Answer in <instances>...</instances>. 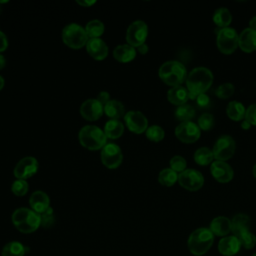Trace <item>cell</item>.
I'll return each instance as SVG.
<instances>
[{"label": "cell", "mask_w": 256, "mask_h": 256, "mask_svg": "<svg viewBox=\"0 0 256 256\" xmlns=\"http://www.w3.org/2000/svg\"><path fill=\"white\" fill-rule=\"evenodd\" d=\"M252 172H253V176L256 178V164L253 166V170H252Z\"/></svg>", "instance_id": "816d5d0a"}, {"label": "cell", "mask_w": 256, "mask_h": 256, "mask_svg": "<svg viewBox=\"0 0 256 256\" xmlns=\"http://www.w3.org/2000/svg\"><path fill=\"white\" fill-rule=\"evenodd\" d=\"M136 54V48L129 44H119L113 49V57L121 63H128L134 60Z\"/></svg>", "instance_id": "7402d4cb"}, {"label": "cell", "mask_w": 256, "mask_h": 256, "mask_svg": "<svg viewBox=\"0 0 256 256\" xmlns=\"http://www.w3.org/2000/svg\"><path fill=\"white\" fill-rule=\"evenodd\" d=\"M88 54L95 60H104L109 53V48L101 38H90L86 44Z\"/></svg>", "instance_id": "e0dca14e"}, {"label": "cell", "mask_w": 256, "mask_h": 256, "mask_svg": "<svg viewBox=\"0 0 256 256\" xmlns=\"http://www.w3.org/2000/svg\"><path fill=\"white\" fill-rule=\"evenodd\" d=\"M226 112L228 117L233 121H240L245 119L246 109L241 102L238 101H231L227 105Z\"/></svg>", "instance_id": "83f0119b"}, {"label": "cell", "mask_w": 256, "mask_h": 256, "mask_svg": "<svg viewBox=\"0 0 256 256\" xmlns=\"http://www.w3.org/2000/svg\"><path fill=\"white\" fill-rule=\"evenodd\" d=\"M5 65H6V59H5V57L0 53V69L4 68Z\"/></svg>", "instance_id": "681fc988"}, {"label": "cell", "mask_w": 256, "mask_h": 256, "mask_svg": "<svg viewBox=\"0 0 256 256\" xmlns=\"http://www.w3.org/2000/svg\"><path fill=\"white\" fill-rule=\"evenodd\" d=\"M215 93L220 99H228L234 93V85L231 83H223L217 87Z\"/></svg>", "instance_id": "8d00e7d4"}, {"label": "cell", "mask_w": 256, "mask_h": 256, "mask_svg": "<svg viewBox=\"0 0 256 256\" xmlns=\"http://www.w3.org/2000/svg\"><path fill=\"white\" fill-rule=\"evenodd\" d=\"M245 120H247L251 125L256 126V103L251 104V105L246 109Z\"/></svg>", "instance_id": "60d3db41"}, {"label": "cell", "mask_w": 256, "mask_h": 256, "mask_svg": "<svg viewBox=\"0 0 256 256\" xmlns=\"http://www.w3.org/2000/svg\"><path fill=\"white\" fill-rule=\"evenodd\" d=\"M249 28L256 30V16H253L249 21Z\"/></svg>", "instance_id": "7dc6e473"}, {"label": "cell", "mask_w": 256, "mask_h": 256, "mask_svg": "<svg viewBox=\"0 0 256 256\" xmlns=\"http://www.w3.org/2000/svg\"><path fill=\"white\" fill-rule=\"evenodd\" d=\"M167 99L170 103L176 106H180V105L186 104V102L189 100V92L187 88L181 85L175 86L168 90Z\"/></svg>", "instance_id": "603a6c76"}, {"label": "cell", "mask_w": 256, "mask_h": 256, "mask_svg": "<svg viewBox=\"0 0 256 256\" xmlns=\"http://www.w3.org/2000/svg\"><path fill=\"white\" fill-rule=\"evenodd\" d=\"M39 168L38 161L33 156H26L20 159L14 167L13 173L16 179L26 180L37 173Z\"/></svg>", "instance_id": "7c38bea8"}, {"label": "cell", "mask_w": 256, "mask_h": 256, "mask_svg": "<svg viewBox=\"0 0 256 256\" xmlns=\"http://www.w3.org/2000/svg\"><path fill=\"white\" fill-rule=\"evenodd\" d=\"M29 204L33 211L42 214L50 207V199L44 191L36 190L30 195Z\"/></svg>", "instance_id": "ac0fdd59"}, {"label": "cell", "mask_w": 256, "mask_h": 256, "mask_svg": "<svg viewBox=\"0 0 256 256\" xmlns=\"http://www.w3.org/2000/svg\"><path fill=\"white\" fill-rule=\"evenodd\" d=\"M8 47V39L7 36L0 30V53L5 51Z\"/></svg>", "instance_id": "ee69618b"}, {"label": "cell", "mask_w": 256, "mask_h": 256, "mask_svg": "<svg viewBox=\"0 0 256 256\" xmlns=\"http://www.w3.org/2000/svg\"><path fill=\"white\" fill-rule=\"evenodd\" d=\"M195 116V109L189 104H183L177 106L175 110V117L177 120L182 122H188Z\"/></svg>", "instance_id": "d6a6232c"}, {"label": "cell", "mask_w": 256, "mask_h": 256, "mask_svg": "<svg viewBox=\"0 0 256 256\" xmlns=\"http://www.w3.org/2000/svg\"><path fill=\"white\" fill-rule=\"evenodd\" d=\"M231 223H232V233L234 236L238 235L243 231H248L250 228V218L248 215L243 213L236 214L233 217Z\"/></svg>", "instance_id": "4316f807"}, {"label": "cell", "mask_w": 256, "mask_h": 256, "mask_svg": "<svg viewBox=\"0 0 256 256\" xmlns=\"http://www.w3.org/2000/svg\"><path fill=\"white\" fill-rule=\"evenodd\" d=\"M241 244L237 237L226 236L223 237L218 243V250L224 256H233L237 254L240 250Z\"/></svg>", "instance_id": "ffe728a7"}, {"label": "cell", "mask_w": 256, "mask_h": 256, "mask_svg": "<svg viewBox=\"0 0 256 256\" xmlns=\"http://www.w3.org/2000/svg\"><path fill=\"white\" fill-rule=\"evenodd\" d=\"M241 127L244 129V130H248V129H250V127H251V124L247 121V120H242V122H241Z\"/></svg>", "instance_id": "c3c4849f"}, {"label": "cell", "mask_w": 256, "mask_h": 256, "mask_svg": "<svg viewBox=\"0 0 256 256\" xmlns=\"http://www.w3.org/2000/svg\"><path fill=\"white\" fill-rule=\"evenodd\" d=\"M232 21V15L230 11L225 7L218 8L214 14H213V22L216 26L222 28L229 27L230 23Z\"/></svg>", "instance_id": "f1b7e54d"}, {"label": "cell", "mask_w": 256, "mask_h": 256, "mask_svg": "<svg viewBox=\"0 0 256 256\" xmlns=\"http://www.w3.org/2000/svg\"><path fill=\"white\" fill-rule=\"evenodd\" d=\"M201 130L192 121L182 122L175 128V136L184 143H193L200 138Z\"/></svg>", "instance_id": "5bb4252c"}, {"label": "cell", "mask_w": 256, "mask_h": 256, "mask_svg": "<svg viewBox=\"0 0 256 256\" xmlns=\"http://www.w3.org/2000/svg\"><path fill=\"white\" fill-rule=\"evenodd\" d=\"M178 182L181 187L188 191H197L203 186L204 177L195 169H186L178 174Z\"/></svg>", "instance_id": "8fae6325"}, {"label": "cell", "mask_w": 256, "mask_h": 256, "mask_svg": "<svg viewBox=\"0 0 256 256\" xmlns=\"http://www.w3.org/2000/svg\"><path fill=\"white\" fill-rule=\"evenodd\" d=\"M214 242V235L210 229L201 227L194 230L188 238V249L196 256H200L208 252Z\"/></svg>", "instance_id": "5b68a950"}, {"label": "cell", "mask_w": 256, "mask_h": 256, "mask_svg": "<svg viewBox=\"0 0 256 256\" xmlns=\"http://www.w3.org/2000/svg\"><path fill=\"white\" fill-rule=\"evenodd\" d=\"M235 237L238 238L241 246H243L245 249H252L256 244V236L248 231H243L236 235Z\"/></svg>", "instance_id": "836d02e7"}, {"label": "cell", "mask_w": 256, "mask_h": 256, "mask_svg": "<svg viewBox=\"0 0 256 256\" xmlns=\"http://www.w3.org/2000/svg\"><path fill=\"white\" fill-rule=\"evenodd\" d=\"M158 181L163 186H173L176 183V181H178V173L172 170L171 168H164L159 172Z\"/></svg>", "instance_id": "1f68e13d"}, {"label": "cell", "mask_w": 256, "mask_h": 256, "mask_svg": "<svg viewBox=\"0 0 256 256\" xmlns=\"http://www.w3.org/2000/svg\"><path fill=\"white\" fill-rule=\"evenodd\" d=\"M29 248L25 247L19 241H11L6 243L1 251V256H24Z\"/></svg>", "instance_id": "484cf974"}, {"label": "cell", "mask_w": 256, "mask_h": 256, "mask_svg": "<svg viewBox=\"0 0 256 256\" xmlns=\"http://www.w3.org/2000/svg\"><path fill=\"white\" fill-rule=\"evenodd\" d=\"M29 190V185L26 180L16 179L11 185V191L16 196H24Z\"/></svg>", "instance_id": "d590c367"}, {"label": "cell", "mask_w": 256, "mask_h": 256, "mask_svg": "<svg viewBox=\"0 0 256 256\" xmlns=\"http://www.w3.org/2000/svg\"><path fill=\"white\" fill-rule=\"evenodd\" d=\"M196 103L200 108H207L210 104V98L205 93L199 94L196 98Z\"/></svg>", "instance_id": "b9f144b4"}, {"label": "cell", "mask_w": 256, "mask_h": 256, "mask_svg": "<svg viewBox=\"0 0 256 256\" xmlns=\"http://www.w3.org/2000/svg\"><path fill=\"white\" fill-rule=\"evenodd\" d=\"M40 218H41V226L44 228H50L55 223V215L51 207H49L45 212L40 214Z\"/></svg>", "instance_id": "ab89813d"}, {"label": "cell", "mask_w": 256, "mask_h": 256, "mask_svg": "<svg viewBox=\"0 0 256 256\" xmlns=\"http://www.w3.org/2000/svg\"><path fill=\"white\" fill-rule=\"evenodd\" d=\"M11 219L16 229L26 234L36 231L41 226L40 214L36 213L31 208H17L12 213Z\"/></svg>", "instance_id": "6da1fadb"}, {"label": "cell", "mask_w": 256, "mask_h": 256, "mask_svg": "<svg viewBox=\"0 0 256 256\" xmlns=\"http://www.w3.org/2000/svg\"><path fill=\"white\" fill-rule=\"evenodd\" d=\"M4 85H5V80H4V78L0 75V91L4 88Z\"/></svg>", "instance_id": "f907efd6"}, {"label": "cell", "mask_w": 256, "mask_h": 256, "mask_svg": "<svg viewBox=\"0 0 256 256\" xmlns=\"http://www.w3.org/2000/svg\"><path fill=\"white\" fill-rule=\"evenodd\" d=\"M76 3L84 7H90L96 3V0H76Z\"/></svg>", "instance_id": "f6af8a7d"}, {"label": "cell", "mask_w": 256, "mask_h": 256, "mask_svg": "<svg viewBox=\"0 0 256 256\" xmlns=\"http://www.w3.org/2000/svg\"><path fill=\"white\" fill-rule=\"evenodd\" d=\"M103 131L107 138L118 139L124 133V124L118 119H110L105 123Z\"/></svg>", "instance_id": "d4e9b609"}, {"label": "cell", "mask_w": 256, "mask_h": 256, "mask_svg": "<svg viewBox=\"0 0 256 256\" xmlns=\"http://www.w3.org/2000/svg\"><path fill=\"white\" fill-rule=\"evenodd\" d=\"M96 99L104 106L108 101H110V94L107 91H101L100 93H98Z\"/></svg>", "instance_id": "7bdbcfd3"}, {"label": "cell", "mask_w": 256, "mask_h": 256, "mask_svg": "<svg viewBox=\"0 0 256 256\" xmlns=\"http://www.w3.org/2000/svg\"><path fill=\"white\" fill-rule=\"evenodd\" d=\"M160 79L167 85L175 87L180 86L187 78V70L179 61L170 60L164 62L158 71Z\"/></svg>", "instance_id": "3957f363"}, {"label": "cell", "mask_w": 256, "mask_h": 256, "mask_svg": "<svg viewBox=\"0 0 256 256\" xmlns=\"http://www.w3.org/2000/svg\"><path fill=\"white\" fill-rule=\"evenodd\" d=\"M101 161L108 169H116L118 168L123 160V153L121 148L113 143L108 142L100 152Z\"/></svg>", "instance_id": "30bf717a"}, {"label": "cell", "mask_w": 256, "mask_h": 256, "mask_svg": "<svg viewBox=\"0 0 256 256\" xmlns=\"http://www.w3.org/2000/svg\"><path fill=\"white\" fill-rule=\"evenodd\" d=\"M238 37L236 30L231 27L222 28L217 32V47L223 54H231L238 47Z\"/></svg>", "instance_id": "52a82bcc"}, {"label": "cell", "mask_w": 256, "mask_h": 256, "mask_svg": "<svg viewBox=\"0 0 256 256\" xmlns=\"http://www.w3.org/2000/svg\"><path fill=\"white\" fill-rule=\"evenodd\" d=\"M213 83V74L206 67L194 68L186 78V88L188 92L195 95L205 93Z\"/></svg>", "instance_id": "7a4b0ae2"}, {"label": "cell", "mask_w": 256, "mask_h": 256, "mask_svg": "<svg viewBox=\"0 0 256 256\" xmlns=\"http://www.w3.org/2000/svg\"><path fill=\"white\" fill-rule=\"evenodd\" d=\"M210 172L213 178L220 183H227L233 179L234 172L231 166L224 161H213L210 166Z\"/></svg>", "instance_id": "2e32d148"}, {"label": "cell", "mask_w": 256, "mask_h": 256, "mask_svg": "<svg viewBox=\"0 0 256 256\" xmlns=\"http://www.w3.org/2000/svg\"><path fill=\"white\" fill-rule=\"evenodd\" d=\"M124 121L126 127L136 134H141L148 128V119L141 111L130 110L126 112L124 115Z\"/></svg>", "instance_id": "4fadbf2b"}, {"label": "cell", "mask_w": 256, "mask_h": 256, "mask_svg": "<svg viewBox=\"0 0 256 256\" xmlns=\"http://www.w3.org/2000/svg\"><path fill=\"white\" fill-rule=\"evenodd\" d=\"M238 46L244 52L250 53L256 50V30L245 28L238 37Z\"/></svg>", "instance_id": "d6986e66"}, {"label": "cell", "mask_w": 256, "mask_h": 256, "mask_svg": "<svg viewBox=\"0 0 256 256\" xmlns=\"http://www.w3.org/2000/svg\"><path fill=\"white\" fill-rule=\"evenodd\" d=\"M198 127L200 130H211L214 126V117L210 113H203L199 118H198Z\"/></svg>", "instance_id": "74e56055"}, {"label": "cell", "mask_w": 256, "mask_h": 256, "mask_svg": "<svg viewBox=\"0 0 256 256\" xmlns=\"http://www.w3.org/2000/svg\"><path fill=\"white\" fill-rule=\"evenodd\" d=\"M236 149L234 139L229 135H221L215 142L212 149L214 158L219 161H226L230 159Z\"/></svg>", "instance_id": "9c48e42d"}, {"label": "cell", "mask_w": 256, "mask_h": 256, "mask_svg": "<svg viewBox=\"0 0 256 256\" xmlns=\"http://www.w3.org/2000/svg\"><path fill=\"white\" fill-rule=\"evenodd\" d=\"M209 229L213 235L226 236L232 231V223L227 217L218 216L211 221Z\"/></svg>", "instance_id": "44dd1931"}, {"label": "cell", "mask_w": 256, "mask_h": 256, "mask_svg": "<svg viewBox=\"0 0 256 256\" xmlns=\"http://www.w3.org/2000/svg\"><path fill=\"white\" fill-rule=\"evenodd\" d=\"M125 106L124 104L115 99H111L104 105V114L110 119H120L125 115Z\"/></svg>", "instance_id": "cb8c5ba5"}, {"label": "cell", "mask_w": 256, "mask_h": 256, "mask_svg": "<svg viewBox=\"0 0 256 256\" xmlns=\"http://www.w3.org/2000/svg\"><path fill=\"white\" fill-rule=\"evenodd\" d=\"M148 36V26L142 20L133 21L127 28L126 41L127 44L137 48L145 43Z\"/></svg>", "instance_id": "ba28073f"}, {"label": "cell", "mask_w": 256, "mask_h": 256, "mask_svg": "<svg viewBox=\"0 0 256 256\" xmlns=\"http://www.w3.org/2000/svg\"><path fill=\"white\" fill-rule=\"evenodd\" d=\"M145 134H146V137L150 141H153V142H159L165 136V132H164L163 128L159 125L148 126L147 130L145 131Z\"/></svg>", "instance_id": "e575fe53"}, {"label": "cell", "mask_w": 256, "mask_h": 256, "mask_svg": "<svg viewBox=\"0 0 256 256\" xmlns=\"http://www.w3.org/2000/svg\"><path fill=\"white\" fill-rule=\"evenodd\" d=\"M252 256H256V253H255V254H253V255H252Z\"/></svg>", "instance_id": "f5cc1de1"}, {"label": "cell", "mask_w": 256, "mask_h": 256, "mask_svg": "<svg viewBox=\"0 0 256 256\" xmlns=\"http://www.w3.org/2000/svg\"><path fill=\"white\" fill-rule=\"evenodd\" d=\"M186 166H187L186 160L182 156L176 155V156H173L170 160V168L179 174L184 170H186Z\"/></svg>", "instance_id": "f35d334b"}, {"label": "cell", "mask_w": 256, "mask_h": 256, "mask_svg": "<svg viewBox=\"0 0 256 256\" xmlns=\"http://www.w3.org/2000/svg\"><path fill=\"white\" fill-rule=\"evenodd\" d=\"M80 114L87 121H96L104 114V106L96 98H90L81 104Z\"/></svg>", "instance_id": "9a60e30c"}, {"label": "cell", "mask_w": 256, "mask_h": 256, "mask_svg": "<svg viewBox=\"0 0 256 256\" xmlns=\"http://www.w3.org/2000/svg\"><path fill=\"white\" fill-rule=\"evenodd\" d=\"M214 155L208 147H200L194 153V160L198 165L206 166L213 162Z\"/></svg>", "instance_id": "4dcf8cb0"}, {"label": "cell", "mask_w": 256, "mask_h": 256, "mask_svg": "<svg viewBox=\"0 0 256 256\" xmlns=\"http://www.w3.org/2000/svg\"><path fill=\"white\" fill-rule=\"evenodd\" d=\"M86 33L90 38H100V36L104 33L105 26L103 22L99 19H92L87 22L85 25Z\"/></svg>", "instance_id": "f546056e"}, {"label": "cell", "mask_w": 256, "mask_h": 256, "mask_svg": "<svg viewBox=\"0 0 256 256\" xmlns=\"http://www.w3.org/2000/svg\"><path fill=\"white\" fill-rule=\"evenodd\" d=\"M80 144L88 150H99L107 144L104 131L96 125H85L78 133Z\"/></svg>", "instance_id": "277c9868"}, {"label": "cell", "mask_w": 256, "mask_h": 256, "mask_svg": "<svg viewBox=\"0 0 256 256\" xmlns=\"http://www.w3.org/2000/svg\"><path fill=\"white\" fill-rule=\"evenodd\" d=\"M148 50H149V47H148V45H147L146 43H144V44L138 46L137 49H136V51H138V52H139L140 54H142V55L146 54V53L148 52Z\"/></svg>", "instance_id": "bcb514c9"}, {"label": "cell", "mask_w": 256, "mask_h": 256, "mask_svg": "<svg viewBox=\"0 0 256 256\" xmlns=\"http://www.w3.org/2000/svg\"><path fill=\"white\" fill-rule=\"evenodd\" d=\"M0 12H1V6H0Z\"/></svg>", "instance_id": "db71d44e"}, {"label": "cell", "mask_w": 256, "mask_h": 256, "mask_svg": "<svg viewBox=\"0 0 256 256\" xmlns=\"http://www.w3.org/2000/svg\"><path fill=\"white\" fill-rule=\"evenodd\" d=\"M61 36L63 42L71 49H81L89 40L85 27L78 23L67 24L62 30Z\"/></svg>", "instance_id": "8992f818"}]
</instances>
